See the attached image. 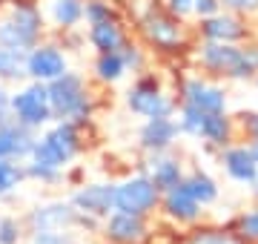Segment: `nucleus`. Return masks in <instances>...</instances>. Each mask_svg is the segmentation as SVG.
<instances>
[{
	"instance_id": "obj_1",
	"label": "nucleus",
	"mask_w": 258,
	"mask_h": 244,
	"mask_svg": "<svg viewBox=\"0 0 258 244\" xmlns=\"http://www.w3.org/2000/svg\"><path fill=\"white\" fill-rule=\"evenodd\" d=\"M49 103H52V115L57 121H86L92 115V95L86 89L78 72H63L60 78L49 81Z\"/></svg>"
},
{
	"instance_id": "obj_2",
	"label": "nucleus",
	"mask_w": 258,
	"mask_h": 244,
	"mask_svg": "<svg viewBox=\"0 0 258 244\" xmlns=\"http://www.w3.org/2000/svg\"><path fill=\"white\" fill-rule=\"evenodd\" d=\"M81 152V135L75 121H57L52 130H46L40 138H35V147L29 152V161L46 164V167L63 169L69 161Z\"/></svg>"
},
{
	"instance_id": "obj_3",
	"label": "nucleus",
	"mask_w": 258,
	"mask_h": 244,
	"mask_svg": "<svg viewBox=\"0 0 258 244\" xmlns=\"http://www.w3.org/2000/svg\"><path fill=\"white\" fill-rule=\"evenodd\" d=\"M195 60L201 64V69H207L212 75H224L230 81H249V78H255V72L247 64V55H244L241 43L204 40L198 46V52H195Z\"/></svg>"
},
{
	"instance_id": "obj_4",
	"label": "nucleus",
	"mask_w": 258,
	"mask_h": 244,
	"mask_svg": "<svg viewBox=\"0 0 258 244\" xmlns=\"http://www.w3.org/2000/svg\"><path fill=\"white\" fill-rule=\"evenodd\" d=\"M40 29H43V15L37 6H29V3H20L9 12V18L0 20V46L9 49H29L37 43L40 38Z\"/></svg>"
},
{
	"instance_id": "obj_5",
	"label": "nucleus",
	"mask_w": 258,
	"mask_h": 244,
	"mask_svg": "<svg viewBox=\"0 0 258 244\" xmlns=\"http://www.w3.org/2000/svg\"><path fill=\"white\" fill-rule=\"evenodd\" d=\"M161 204V190L155 181L141 169L138 175H129L120 184H115V210L120 213H135V216H152Z\"/></svg>"
},
{
	"instance_id": "obj_6",
	"label": "nucleus",
	"mask_w": 258,
	"mask_h": 244,
	"mask_svg": "<svg viewBox=\"0 0 258 244\" xmlns=\"http://www.w3.org/2000/svg\"><path fill=\"white\" fill-rule=\"evenodd\" d=\"M9 112L15 115V121L29 127V130H37V127L49 124L55 115H52L46 84L32 81L29 86H23L15 95H9Z\"/></svg>"
},
{
	"instance_id": "obj_7",
	"label": "nucleus",
	"mask_w": 258,
	"mask_h": 244,
	"mask_svg": "<svg viewBox=\"0 0 258 244\" xmlns=\"http://www.w3.org/2000/svg\"><path fill=\"white\" fill-rule=\"evenodd\" d=\"M126 106L141 118H166L175 112V101L161 89L155 75H144L129 86Z\"/></svg>"
},
{
	"instance_id": "obj_8",
	"label": "nucleus",
	"mask_w": 258,
	"mask_h": 244,
	"mask_svg": "<svg viewBox=\"0 0 258 244\" xmlns=\"http://www.w3.org/2000/svg\"><path fill=\"white\" fill-rule=\"evenodd\" d=\"M141 35L147 38L149 46H158L169 52V49H181L186 43V32L181 26V18L169 15V12L161 9H147V15L141 18Z\"/></svg>"
},
{
	"instance_id": "obj_9",
	"label": "nucleus",
	"mask_w": 258,
	"mask_h": 244,
	"mask_svg": "<svg viewBox=\"0 0 258 244\" xmlns=\"http://www.w3.org/2000/svg\"><path fill=\"white\" fill-rule=\"evenodd\" d=\"M63 72H69V57L60 46L55 43H35L26 55V75L32 81H40V84H49L60 78Z\"/></svg>"
},
{
	"instance_id": "obj_10",
	"label": "nucleus",
	"mask_w": 258,
	"mask_h": 244,
	"mask_svg": "<svg viewBox=\"0 0 258 244\" xmlns=\"http://www.w3.org/2000/svg\"><path fill=\"white\" fill-rule=\"evenodd\" d=\"M181 98L184 103L201 109V112H227V89L218 84H210L204 78H186L184 86H181Z\"/></svg>"
},
{
	"instance_id": "obj_11",
	"label": "nucleus",
	"mask_w": 258,
	"mask_h": 244,
	"mask_svg": "<svg viewBox=\"0 0 258 244\" xmlns=\"http://www.w3.org/2000/svg\"><path fill=\"white\" fill-rule=\"evenodd\" d=\"M103 235L112 244H144L147 241V216L112 210L103 218Z\"/></svg>"
},
{
	"instance_id": "obj_12",
	"label": "nucleus",
	"mask_w": 258,
	"mask_h": 244,
	"mask_svg": "<svg viewBox=\"0 0 258 244\" xmlns=\"http://www.w3.org/2000/svg\"><path fill=\"white\" fill-rule=\"evenodd\" d=\"M72 207L81 216L106 218L115 210V184H83L81 190H75Z\"/></svg>"
},
{
	"instance_id": "obj_13",
	"label": "nucleus",
	"mask_w": 258,
	"mask_h": 244,
	"mask_svg": "<svg viewBox=\"0 0 258 244\" xmlns=\"http://www.w3.org/2000/svg\"><path fill=\"white\" fill-rule=\"evenodd\" d=\"M198 35L204 40H215V43H241V40L247 38V26L241 23L238 15L221 9L218 15L204 18L198 23Z\"/></svg>"
},
{
	"instance_id": "obj_14",
	"label": "nucleus",
	"mask_w": 258,
	"mask_h": 244,
	"mask_svg": "<svg viewBox=\"0 0 258 244\" xmlns=\"http://www.w3.org/2000/svg\"><path fill=\"white\" fill-rule=\"evenodd\" d=\"M32 230H69L81 224V213L72 207V201H52V204L35 207L29 213Z\"/></svg>"
},
{
	"instance_id": "obj_15",
	"label": "nucleus",
	"mask_w": 258,
	"mask_h": 244,
	"mask_svg": "<svg viewBox=\"0 0 258 244\" xmlns=\"http://www.w3.org/2000/svg\"><path fill=\"white\" fill-rule=\"evenodd\" d=\"M178 124L172 115L166 118H147L138 132V144L144 152H166L172 150V144L178 141Z\"/></svg>"
},
{
	"instance_id": "obj_16",
	"label": "nucleus",
	"mask_w": 258,
	"mask_h": 244,
	"mask_svg": "<svg viewBox=\"0 0 258 244\" xmlns=\"http://www.w3.org/2000/svg\"><path fill=\"white\" fill-rule=\"evenodd\" d=\"M158 207H161L164 216L169 218V221H175V224H195V221L201 218V213H204L201 204L186 193L184 184H178V187L161 193V204Z\"/></svg>"
},
{
	"instance_id": "obj_17",
	"label": "nucleus",
	"mask_w": 258,
	"mask_h": 244,
	"mask_svg": "<svg viewBox=\"0 0 258 244\" xmlns=\"http://www.w3.org/2000/svg\"><path fill=\"white\" fill-rule=\"evenodd\" d=\"M35 147V130H29L15 118H3L0 121V158H29V152Z\"/></svg>"
},
{
	"instance_id": "obj_18",
	"label": "nucleus",
	"mask_w": 258,
	"mask_h": 244,
	"mask_svg": "<svg viewBox=\"0 0 258 244\" xmlns=\"http://www.w3.org/2000/svg\"><path fill=\"white\" fill-rule=\"evenodd\" d=\"M144 172L155 181V187L161 190V193L178 187V184L184 181V175H186L184 172V161L175 158V155H169V150L166 152H149Z\"/></svg>"
},
{
	"instance_id": "obj_19",
	"label": "nucleus",
	"mask_w": 258,
	"mask_h": 244,
	"mask_svg": "<svg viewBox=\"0 0 258 244\" xmlns=\"http://www.w3.org/2000/svg\"><path fill=\"white\" fill-rule=\"evenodd\" d=\"M218 161H221L224 172H227L235 184H247L249 187V184L258 178V164H255V158L249 155V150L244 144H227V147H221Z\"/></svg>"
},
{
	"instance_id": "obj_20",
	"label": "nucleus",
	"mask_w": 258,
	"mask_h": 244,
	"mask_svg": "<svg viewBox=\"0 0 258 244\" xmlns=\"http://www.w3.org/2000/svg\"><path fill=\"white\" fill-rule=\"evenodd\" d=\"M83 3L86 0H43L40 15H46L57 29H75L83 20Z\"/></svg>"
},
{
	"instance_id": "obj_21",
	"label": "nucleus",
	"mask_w": 258,
	"mask_h": 244,
	"mask_svg": "<svg viewBox=\"0 0 258 244\" xmlns=\"http://www.w3.org/2000/svg\"><path fill=\"white\" fill-rule=\"evenodd\" d=\"M232 135H235V124H232V118L227 112L204 115L198 141H207L210 147H227V144H232Z\"/></svg>"
},
{
	"instance_id": "obj_22",
	"label": "nucleus",
	"mask_w": 258,
	"mask_h": 244,
	"mask_svg": "<svg viewBox=\"0 0 258 244\" xmlns=\"http://www.w3.org/2000/svg\"><path fill=\"white\" fill-rule=\"evenodd\" d=\"M89 43L101 52H120L126 43V32L120 29L118 20H101V23H89Z\"/></svg>"
},
{
	"instance_id": "obj_23",
	"label": "nucleus",
	"mask_w": 258,
	"mask_h": 244,
	"mask_svg": "<svg viewBox=\"0 0 258 244\" xmlns=\"http://www.w3.org/2000/svg\"><path fill=\"white\" fill-rule=\"evenodd\" d=\"M186 187V193L198 201L201 207H210L218 201V184H215V178L212 175H207V172H201V169H192L189 175H184V181H181Z\"/></svg>"
},
{
	"instance_id": "obj_24",
	"label": "nucleus",
	"mask_w": 258,
	"mask_h": 244,
	"mask_svg": "<svg viewBox=\"0 0 258 244\" xmlns=\"http://www.w3.org/2000/svg\"><path fill=\"white\" fill-rule=\"evenodd\" d=\"M126 75H129V69L123 64L120 52H101L98 55V60H95V78L98 81H103V84H118Z\"/></svg>"
},
{
	"instance_id": "obj_25",
	"label": "nucleus",
	"mask_w": 258,
	"mask_h": 244,
	"mask_svg": "<svg viewBox=\"0 0 258 244\" xmlns=\"http://www.w3.org/2000/svg\"><path fill=\"white\" fill-rule=\"evenodd\" d=\"M184 244H249L247 238H241L235 230H224V227H201L186 235Z\"/></svg>"
},
{
	"instance_id": "obj_26",
	"label": "nucleus",
	"mask_w": 258,
	"mask_h": 244,
	"mask_svg": "<svg viewBox=\"0 0 258 244\" xmlns=\"http://www.w3.org/2000/svg\"><path fill=\"white\" fill-rule=\"evenodd\" d=\"M26 55L29 52H23V49L0 46V78L18 81V78L26 75Z\"/></svg>"
},
{
	"instance_id": "obj_27",
	"label": "nucleus",
	"mask_w": 258,
	"mask_h": 244,
	"mask_svg": "<svg viewBox=\"0 0 258 244\" xmlns=\"http://www.w3.org/2000/svg\"><path fill=\"white\" fill-rule=\"evenodd\" d=\"M26 178V169H20L12 158H0V196H6Z\"/></svg>"
},
{
	"instance_id": "obj_28",
	"label": "nucleus",
	"mask_w": 258,
	"mask_h": 244,
	"mask_svg": "<svg viewBox=\"0 0 258 244\" xmlns=\"http://www.w3.org/2000/svg\"><path fill=\"white\" fill-rule=\"evenodd\" d=\"M235 233H238L241 238H247L249 244H258V204L249 207V210H244V213L238 216Z\"/></svg>"
},
{
	"instance_id": "obj_29",
	"label": "nucleus",
	"mask_w": 258,
	"mask_h": 244,
	"mask_svg": "<svg viewBox=\"0 0 258 244\" xmlns=\"http://www.w3.org/2000/svg\"><path fill=\"white\" fill-rule=\"evenodd\" d=\"M83 18L89 20V23H101V20H118V18H115L112 3H106V0H86V3H83Z\"/></svg>"
},
{
	"instance_id": "obj_30",
	"label": "nucleus",
	"mask_w": 258,
	"mask_h": 244,
	"mask_svg": "<svg viewBox=\"0 0 258 244\" xmlns=\"http://www.w3.org/2000/svg\"><path fill=\"white\" fill-rule=\"evenodd\" d=\"M26 175L29 178H35V181H43V184H55V181H60L63 169H55V167H46V164H35V161H29Z\"/></svg>"
},
{
	"instance_id": "obj_31",
	"label": "nucleus",
	"mask_w": 258,
	"mask_h": 244,
	"mask_svg": "<svg viewBox=\"0 0 258 244\" xmlns=\"http://www.w3.org/2000/svg\"><path fill=\"white\" fill-rule=\"evenodd\" d=\"M120 57H123V64H126L129 72H141L144 69V52H141V46H135V43H123L120 46Z\"/></svg>"
},
{
	"instance_id": "obj_32",
	"label": "nucleus",
	"mask_w": 258,
	"mask_h": 244,
	"mask_svg": "<svg viewBox=\"0 0 258 244\" xmlns=\"http://www.w3.org/2000/svg\"><path fill=\"white\" fill-rule=\"evenodd\" d=\"M32 244H72L66 230H35Z\"/></svg>"
},
{
	"instance_id": "obj_33",
	"label": "nucleus",
	"mask_w": 258,
	"mask_h": 244,
	"mask_svg": "<svg viewBox=\"0 0 258 244\" xmlns=\"http://www.w3.org/2000/svg\"><path fill=\"white\" fill-rule=\"evenodd\" d=\"M221 9L232 15H258V0H221Z\"/></svg>"
},
{
	"instance_id": "obj_34",
	"label": "nucleus",
	"mask_w": 258,
	"mask_h": 244,
	"mask_svg": "<svg viewBox=\"0 0 258 244\" xmlns=\"http://www.w3.org/2000/svg\"><path fill=\"white\" fill-rule=\"evenodd\" d=\"M20 241V224L15 218H0V244H18Z\"/></svg>"
},
{
	"instance_id": "obj_35",
	"label": "nucleus",
	"mask_w": 258,
	"mask_h": 244,
	"mask_svg": "<svg viewBox=\"0 0 258 244\" xmlns=\"http://www.w3.org/2000/svg\"><path fill=\"white\" fill-rule=\"evenodd\" d=\"M166 3V12L175 15V18H189L195 9V0H164Z\"/></svg>"
},
{
	"instance_id": "obj_36",
	"label": "nucleus",
	"mask_w": 258,
	"mask_h": 244,
	"mask_svg": "<svg viewBox=\"0 0 258 244\" xmlns=\"http://www.w3.org/2000/svg\"><path fill=\"white\" fill-rule=\"evenodd\" d=\"M221 12V0H195V9L192 15L195 18H212V15H218Z\"/></svg>"
},
{
	"instance_id": "obj_37",
	"label": "nucleus",
	"mask_w": 258,
	"mask_h": 244,
	"mask_svg": "<svg viewBox=\"0 0 258 244\" xmlns=\"http://www.w3.org/2000/svg\"><path fill=\"white\" fill-rule=\"evenodd\" d=\"M244 130L249 132V138H258V115H249V121H244Z\"/></svg>"
},
{
	"instance_id": "obj_38",
	"label": "nucleus",
	"mask_w": 258,
	"mask_h": 244,
	"mask_svg": "<svg viewBox=\"0 0 258 244\" xmlns=\"http://www.w3.org/2000/svg\"><path fill=\"white\" fill-rule=\"evenodd\" d=\"M6 112H9V92L0 86V118H6Z\"/></svg>"
},
{
	"instance_id": "obj_39",
	"label": "nucleus",
	"mask_w": 258,
	"mask_h": 244,
	"mask_svg": "<svg viewBox=\"0 0 258 244\" xmlns=\"http://www.w3.org/2000/svg\"><path fill=\"white\" fill-rule=\"evenodd\" d=\"M247 150H249V155L255 158V164H258V138H252V141L247 144Z\"/></svg>"
},
{
	"instance_id": "obj_40",
	"label": "nucleus",
	"mask_w": 258,
	"mask_h": 244,
	"mask_svg": "<svg viewBox=\"0 0 258 244\" xmlns=\"http://www.w3.org/2000/svg\"><path fill=\"white\" fill-rule=\"evenodd\" d=\"M249 187H252V196H255V198H258V178H255V181H252V184H249Z\"/></svg>"
},
{
	"instance_id": "obj_41",
	"label": "nucleus",
	"mask_w": 258,
	"mask_h": 244,
	"mask_svg": "<svg viewBox=\"0 0 258 244\" xmlns=\"http://www.w3.org/2000/svg\"><path fill=\"white\" fill-rule=\"evenodd\" d=\"M255 86H258V75H255Z\"/></svg>"
}]
</instances>
